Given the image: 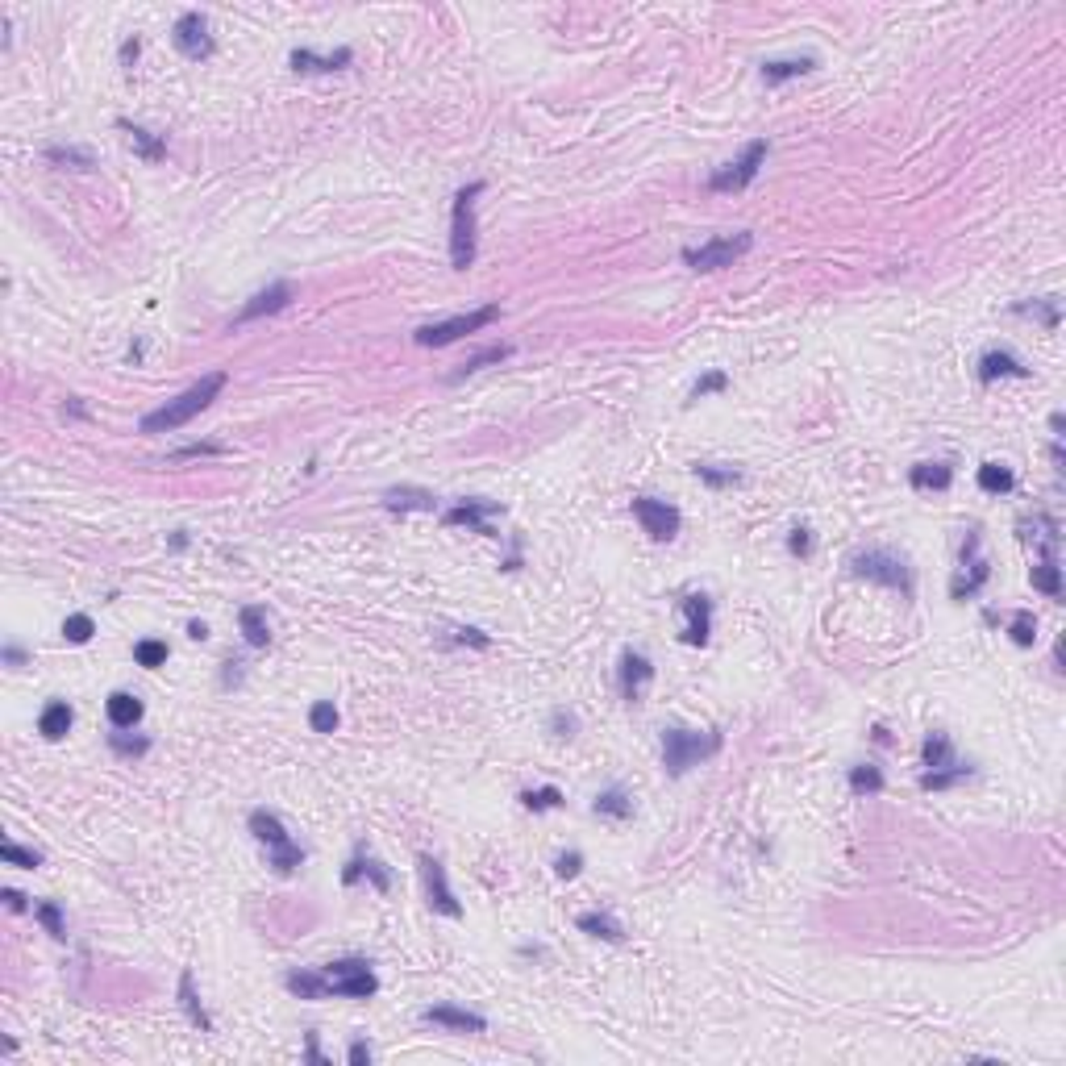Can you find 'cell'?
I'll return each instance as SVG.
<instances>
[{"mask_svg": "<svg viewBox=\"0 0 1066 1066\" xmlns=\"http://www.w3.org/2000/svg\"><path fill=\"white\" fill-rule=\"evenodd\" d=\"M226 384H229L226 371H208V376H200L188 392H179L176 400H167L163 408H155V413L142 417V434H171V429H179V425H188L192 417H200L221 392H226Z\"/></svg>", "mask_w": 1066, "mask_h": 1066, "instance_id": "6da1fadb", "label": "cell"}, {"mask_svg": "<svg viewBox=\"0 0 1066 1066\" xmlns=\"http://www.w3.org/2000/svg\"><path fill=\"white\" fill-rule=\"evenodd\" d=\"M721 733L709 729V733H691V729H662V767H667V775L671 779H679L688 767H696V762L712 759V754L721 750Z\"/></svg>", "mask_w": 1066, "mask_h": 1066, "instance_id": "7a4b0ae2", "label": "cell"}, {"mask_svg": "<svg viewBox=\"0 0 1066 1066\" xmlns=\"http://www.w3.org/2000/svg\"><path fill=\"white\" fill-rule=\"evenodd\" d=\"M479 192H484V184L475 179V184H467V188H458L455 196V213H450V266L455 271H467V266L475 263V229H479V221H475V200H479Z\"/></svg>", "mask_w": 1066, "mask_h": 1066, "instance_id": "3957f363", "label": "cell"}, {"mask_svg": "<svg viewBox=\"0 0 1066 1066\" xmlns=\"http://www.w3.org/2000/svg\"><path fill=\"white\" fill-rule=\"evenodd\" d=\"M250 833H255L258 841H263L266 850H271V867L279 870V875H292V870L305 862V850L297 846V841L287 838V830H284V820L276 817V812H266V809H255L250 812Z\"/></svg>", "mask_w": 1066, "mask_h": 1066, "instance_id": "277c9868", "label": "cell"}, {"mask_svg": "<svg viewBox=\"0 0 1066 1066\" xmlns=\"http://www.w3.org/2000/svg\"><path fill=\"white\" fill-rule=\"evenodd\" d=\"M321 975L329 983V996L337 1000H371L379 991V979L371 975L367 958H337V962L321 967Z\"/></svg>", "mask_w": 1066, "mask_h": 1066, "instance_id": "5b68a950", "label": "cell"}, {"mask_svg": "<svg viewBox=\"0 0 1066 1066\" xmlns=\"http://www.w3.org/2000/svg\"><path fill=\"white\" fill-rule=\"evenodd\" d=\"M754 246V234L741 229V234H721V237H709L704 246H688L683 250V263L691 271H721V266H733L746 250Z\"/></svg>", "mask_w": 1066, "mask_h": 1066, "instance_id": "8992f818", "label": "cell"}, {"mask_svg": "<svg viewBox=\"0 0 1066 1066\" xmlns=\"http://www.w3.org/2000/svg\"><path fill=\"white\" fill-rule=\"evenodd\" d=\"M767 155H770V142H750V146L741 150L733 163H721V167L712 171L709 176V188L712 192H741V188H750L754 179H759V171H762V163H767Z\"/></svg>", "mask_w": 1066, "mask_h": 1066, "instance_id": "52a82bcc", "label": "cell"}, {"mask_svg": "<svg viewBox=\"0 0 1066 1066\" xmlns=\"http://www.w3.org/2000/svg\"><path fill=\"white\" fill-rule=\"evenodd\" d=\"M496 317H500V308L484 305V308H475V313L446 317V321H434V326H421L413 337H417V346H450V342H458V337H467V334H479L484 326H492Z\"/></svg>", "mask_w": 1066, "mask_h": 1066, "instance_id": "ba28073f", "label": "cell"}, {"mask_svg": "<svg viewBox=\"0 0 1066 1066\" xmlns=\"http://www.w3.org/2000/svg\"><path fill=\"white\" fill-rule=\"evenodd\" d=\"M854 571L870 583H883V588H896L900 596H912V571L904 558L888 550H867V554H854Z\"/></svg>", "mask_w": 1066, "mask_h": 1066, "instance_id": "9c48e42d", "label": "cell"}, {"mask_svg": "<svg viewBox=\"0 0 1066 1066\" xmlns=\"http://www.w3.org/2000/svg\"><path fill=\"white\" fill-rule=\"evenodd\" d=\"M633 517L642 521V529L650 533L654 542H671L675 533H679V525H683L679 508L667 504V500H659V496H638V500H633Z\"/></svg>", "mask_w": 1066, "mask_h": 1066, "instance_id": "30bf717a", "label": "cell"}, {"mask_svg": "<svg viewBox=\"0 0 1066 1066\" xmlns=\"http://www.w3.org/2000/svg\"><path fill=\"white\" fill-rule=\"evenodd\" d=\"M979 542H983L979 529H970L967 546H962V575L950 583V596H954V600H970V596H979L983 592V583H988V575H991V567L983 563V554H979Z\"/></svg>", "mask_w": 1066, "mask_h": 1066, "instance_id": "8fae6325", "label": "cell"}, {"mask_svg": "<svg viewBox=\"0 0 1066 1066\" xmlns=\"http://www.w3.org/2000/svg\"><path fill=\"white\" fill-rule=\"evenodd\" d=\"M417 867H421V879H425V896H429V909H437L442 917H463V904H458L455 891H450V883H446V867H442V859H434V854H421V859H417Z\"/></svg>", "mask_w": 1066, "mask_h": 1066, "instance_id": "7c38bea8", "label": "cell"}, {"mask_svg": "<svg viewBox=\"0 0 1066 1066\" xmlns=\"http://www.w3.org/2000/svg\"><path fill=\"white\" fill-rule=\"evenodd\" d=\"M171 42L184 59H208L213 55V34H208V17L205 13H184L171 30Z\"/></svg>", "mask_w": 1066, "mask_h": 1066, "instance_id": "4fadbf2b", "label": "cell"}, {"mask_svg": "<svg viewBox=\"0 0 1066 1066\" xmlns=\"http://www.w3.org/2000/svg\"><path fill=\"white\" fill-rule=\"evenodd\" d=\"M650 679H654L650 659H646L642 650H625L621 654V696H625V700H629V704H642Z\"/></svg>", "mask_w": 1066, "mask_h": 1066, "instance_id": "5bb4252c", "label": "cell"}, {"mask_svg": "<svg viewBox=\"0 0 1066 1066\" xmlns=\"http://www.w3.org/2000/svg\"><path fill=\"white\" fill-rule=\"evenodd\" d=\"M425 1025H437V1029H455V1033H484L488 1021L479 1017V1012H467V1008H455V1004H434L421 1012Z\"/></svg>", "mask_w": 1066, "mask_h": 1066, "instance_id": "9a60e30c", "label": "cell"}, {"mask_svg": "<svg viewBox=\"0 0 1066 1066\" xmlns=\"http://www.w3.org/2000/svg\"><path fill=\"white\" fill-rule=\"evenodd\" d=\"M500 513V504L496 500H467V504H455V508H446L442 521L446 525H467V529L484 533V538H496V529L488 525V517Z\"/></svg>", "mask_w": 1066, "mask_h": 1066, "instance_id": "2e32d148", "label": "cell"}, {"mask_svg": "<svg viewBox=\"0 0 1066 1066\" xmlns=\"http://www.w3.org/2000/svg\"><path fill=\"white\" fill-rule=\"evenodd\" d=\"M683 617H688V629H683V642L688 646H704L712 633V600L704 592H691L683 600Z\"/></svg>", "mask_w": 1066, "mask_h": 1066, "instance_id": "e0dca14e", "label": "cell"}, {"mask_svg": "<svg viewBox=\"0 0 1066 1066\" xmlns=\"http://www.w3.org/2000/svg\"><path fill=\"white\" fill-rule=\"evenodd\" d=\"M287 305H292V284H271L266 292L250 297V305L234 317V326H250V321H258V317H266V313H279V308H287Z\"/></svg>", "mask_w": 1066, "mask_h": 1066, "instance_id": "ac0fdd59", "label": "cell"}, {"mask_svg": "<svg viewBox=\"0 0 1066 1066\" xmlns=\"http://www.w3.org/2000/svg\"><path fill=\"white\" fill-rule=\"evenodd\" d=\"M1004 376L1025 379L1029 367L1021 363L1017 355H1008V350H988V355L979 358V379H983V384H996V379H1004Z\"/></svg>", "mask_w": 1066, "mask_h": 1066, "instance_id": "d6986e66", "label": "cell"}, {"mask_svg": "<svg viewBox=\"0 0 1066 1066\" xmlns=\"http://www.w3.org/2000/svg\"><path fill=\"white\" fill-rule=\"evenodd\" d=\"M363 875L371 879V883H376V891H387V888H392V875H387V870H384V862H376V859H371V854H363V850H358L355 859L346 862V870H342V883H346V888H355V883H358V879H363Z\"/></svg>", "mask_w": 1066, "mask_h": 1066, "instance_id": "ffe728a7", "label": "cell"}, {"mask_svg": "<svg viewBox=\"0 0 1066 1066\" xmlns=\"http://www.w3.org/2000/svg\"><path fill=\"white\" fill-rule=\"evenodd\" d=\"M292 67L297 71H342V67H350L355 63V50L350 46H342V50H334V55H313V50H292Z\"/></svg>", "mask_w": 1066, "mask_h": 1066, "instance_id": "44dd1931", "label": "cell"}, {"mask_svg": "<svg viewBox=\"0 0 1066 1066\" xmlns=\"http://www.w3.org/2000/svg\"><path fill=\"white\" fill-rule=\"evenodd\" d=\"M71 721H75L71 704H67V700H50L46 709H42V717H38V733H42L46 741H59V738H67Z\"/></svg>", "mask_w": 1066, "mask_h": 1066, "instance_id": "7402d4cb", "label": "cell"}, {"mask_svg": "<svg viewBox=\"0 0 1066 1066\" xmlns=\"http://www.w3.org/2000/svg\"><path fill=\"white\" fill-rule=\"evenodd\" d=\"M909 484L917 492H946L954 484V471H950V463H917L909 471Z\"/></svg>", "mask_w": 1066, "mask_h": 1066, "instance_id": "603a6c76", "label": "cell"}, {"mask_svg": "<svg viewBox=\"0 0 1066 1066\" xmlns=\"http://www.w3.org/2000/svg\"><path fill=\"white\" fill-rule=\"evenodd\" d=\"M105 712H109L113 729H134V725L142 721V700L129 696V691H113L109 700H105Z\"/></svg>", "mask_w": 1066, "mask_h": 1066, "instance_id": "cb8c5ba5", "label": "cell"}, {"mask_svg": "<svg viewBox=\"0 0 1066 1066\" xmlns=\"http://www.w3.org/2000/svg\"><path fill=\"white\" fill-rule=\"evenodd\" d=\"M117 126L126 129V138H129V146H134V155L146 158V163H163V155H167V142L158 138V134H150V129H142V126H129V121H117Z\"/></svg>", "mask_w": 1066, "mask_h": 1066, "instance_id": "d4e9b609", "label": "cell"}, {"mask_svg": "<svg viewBox=\"0 0 1066 1066\" xmlns=\"http://www.w3.org/2000/svg\"><path fill=\"white\" fill-rule=\"evenodd\" d=\"M237 625H242V638H246L255 650H266L271 646V625H266V608H258V604H246V608L237 612Z\"/></svg>", "mask_w": 1066, "mask_h": 1066, "instance_id": "484cf974", "label": "cell"}, {"mask_svg": "<svg viewBox=\"0 0 1066 1066\" xmlns=\"http://www.w3.org/2000/svg\"><path fill=\"white\" fill-rule=\"evenodd\" d=\"M179 1008L188 1012V1021L200 1029V1033H213V1021H208L205 1004H200V996H196V979H192V970L179 975Z\"/></svg>", "mask_w": 1066, "mask_h": 1066, "instance_id": "4316f807", "label": "cell"}, {"mask_svg": "<svg viewBox=\"0 0 1066 1066\" xmlns=\"http://www.w3.org/2000/svg\"><path fill=\"white\" fill-rule=\"evenodd\" d=\"M812 67H817L812 55H800V59H770V63H762V79L775 88V84H788V79L804 75V71H812Z\"/></svg>", "mask_w": 1066, "mask_h": 1066, "instance_id": "83f0119b", "label": "cell"}, {"mask_svg": "<svg viewBox=\"0 0 1066 1066\" xmlns=\"http://www.w3.org/2000/svg\"><path fill=\"white\" fill-rule=\"evenodd\" d=\"M1029 583H1033V592L1050 596V600H1062V567L1054 563V558H1041V563L1029 571Z\"/></svg>", "mask_w": 1066, "mask_h": 1066, "instance_id": "f1b7e54d", "label": "cell"}, {"mask_svg": "<svg viewBox=\"0 0 1066 1066\" xmlns=\"http://www.w3.org/2000/svg\"><path fill=\"white\" fill-rule=\"evenodd\" d=\"M284 983H287V991H292V996H300V1000L329 996V983H326V975H321V970H292Z\"/></svg>", "mask_w": 1066, "mask_h": 1066, "instance_id": "f546056e", "label": "cell"}, {"mask_svg": "<svg viewBox=\"0 0 1066 1066\" xmlns=\"http://www.w3.org/2000/svg\"><path fill=\"white\" fill-rule=\"evenodd\" d=\"M596 817H612V820H629L633 817V800H629V791L625 788H608V791H600L596 796Z\"/></svg>", "mask_w": 1066, "mask_h": 1066, "instance_id": "4dcf8cb0", "label": "cell"}, {"mask_svg": "<svg viewBox=\"0 0 1066 1066\" xmlns=\"http://www.w3.org/2000/svg\"><path fill=\"white\" fill-rule=\"evenodd\" d=\"M970 779V762H950V767H938V770H925L920 775V788L925 791H946L954 788V783Z\"/></svg>", "mask_w": 1066, "mask_h": 1066, "instance_id": "1f68e13d", "label": "cell"}, {"mask_svg": "<svg viewBox=\"0 0 1066 1066\" xmlns=\"http://www.w3.org/2000/svg\"><path fill=\"white\" fill-rule=\"evenodd\" d=\"M979 488H983L988 496H1004V492L1017 488V475L1008 471L1004 463H983L979 467Z\"/></svg>", "mask_w": 1066, "mask_h": 1066, "instance_id": "d6a6232c", "label": "cell"}, {"mask_svg": "<svg viewBox=\"0 0 1066 1066\" xmlns=\"http://www.w3.org/2000/svg\"><path fill=\"white\" fill-rule=\"evenodd\" d=\"M575 925H579L583 933H592V938H604V941H625V929L617 925V920H612L608 912H583V917H575Z\"/></svg>", "mask_w": 1066, "mask_h": 1066, "instance_id": "836d02e7", "label": "cell"}, {"mask_svg": "<svg viewBox=\"0 0 1066 1066\" xmlns=\"http://www.w3.org/2000/svg\"><path fill=\"white\" fill-rule=\"evenodd\" d=\"M384 504L387 508H429L434 513V492H425V488H392V492H384Z\"/></svg>", "mask_w": 1066, "mask_h": 1066, "instance_id": "e575fe53", "label": "cell"}, {"mask_svg": "<svg viewBox=\"0 0 1066 1066\" xmlns=\"http://www.w3.org/2000/svg\"><path fill=\"white\" fill-rule=\"evenodd\" d=\"M920 759H925V767H929V770H938V767H950V762H958V759H954V746H950L946 733H929L925 746H920Z\"/></svg>", "mask_w": 1066, "mask_h": 1066, "instance_id": "d590c367", "label": "cell"}, {"mask_svg": "<svg viewBox=\"0 0 1066 1066\" xmlns=\"http://www.w3.org/2000/svg\"><path fill=\"white\" fill-rule=\"evenodd\" d=\"M46 158L50 163H59V167H71V171H92L96 167L92 150H84V146H46Z\"/></svg>", "mask_w": 1066, "mask_h": 1066, "instance_id": "8d00e7d4", "label": "cell"}, {"mask_svg": "<svg viewBox=\"0 0 1066 1066\" xmlns=\"http://www.w3.org/2000/svg\"><path fill=\"white\" fill-rule=\"evenodd\" d=\"M504 358H513V346L508 342H500V346H488V350H475L471 358L463 363V371H458L455 379H463V376H475V371H484V367H496V363H504Z\"/></svg>", "mask_w": 1066, "mask_h": 1066, "instance_id": "74e56055", "label": "cell"}, {"mask_svg": "<svg viewBox=\"0 0 1066 1066\" xmlns=\"http://www.w3.org/2000/svg\"><path fill=\"white\" fill-rule=\"evenodd\" d=\"M850 791H854V796H879V791H883V770L870 767V762L854 767L850 770Z\"/></svg>", "mask_w": 1066, "mask_h": 1066, "instance_id": "f35d334b", "label": "cell"}, {"mask_svg": "<svg viewBox=\"0 0 1066 1066\" xmlns=\"http://www.w3.org/2000/svg\"><path fill=\"white\" fill-rule=\"evenodd\" d=\"M34 917L46 925V933L55 941H67V920H63V912H59V904H55V900H42V904H34Z\"/></svg>", "mask_w": 1066, "mask_h": 1066, "instance_id": "ab89813d", "label": "cell"}, {"mask_svg": "<svg viewBox=\"0 0 1066 1066\" xmlns=\"http://www.w3.org/2000/svg\"><path fill=\"white\" fill-rule=\"evenodd\" d=\"M691 471H696V479H700V484H709V488H738V484H741V475L733 471V467H709V463H696Z\"/></svg>", "mask_w": 1066, "mask_h": 1066, "instance_id": "60d3db41", "label": "cell"}, {"mask_svg": "<svg viewBox=\"0 0 1066 1066\" xmlns=\"http://www.w3.org/2000/svg\"><path fill=\"white\" fill-rule=\"evenodd\" d=\"M521 804L529 812H550V809H558V804H563V791L554 788V783H550V788H533V791H521Z\"/></svg>", "mask_w": 1066, "mask_h": 1066, "instance_id": "b9f144b4", "label": "cell"}, {"mask_svg": "<svg viewBox=\"0 0 1066 1066\" xmlns=\"http://www.w3.org/2000/svg\"><path fill=\"white\" fill-rule=\"evenodd\" d=\"M92 633H96V625H92L88 612H71L67 621H63V638H67V642H75V646L92 642Z\"/></svg>", "mask_w": 1066, "mask_h": 1066, "instance_id": "7bdbcfd3", "label": "cell"}, {"mask_svg": "<svg viewBox=\"0 0 1066 1066\" xmlns=\"http://www.w3.org/2000/svg\"><path fill=\"white\" fill-rule=\"evenodd\" d=\"M0 859L9 862V867H25V870H38L42 867V854H38V850H25V846H17V841H5V846H0Z\"/></svg>", "mask_w": 1066, "mask_h": 1066, "instance_id": "ee69618b", "label": "cell"}, {"mask_svg": "<svg viewBox=\"0 0 1066 1066\" xmlns=\"http://www.w3.org/2000/svg\"><path fill=\"white\" fill-rule=\"evenodd\" d=\"M134 659H138V667H163L167 662V642H158V638H146V642L134 646Z\"/></svg>", "mask_w": 1066, "mask_h": 1066, "instance_id": "f6af8a7d", "label": "cell"}, {"mask_svg": "<svg viewBox=\"0 0 1066 1066\" xmlns=\"http://www.w3.org/2000/svg\"><path fill=\"white\" fill-rule=\"evenodd\" d=\"M308 725H313V733H334V729H337V709H334V700H317L313 709H308Z\"/></svg>", "mask_w": 1066, "mask_h": 1066, "instance_id": "bcb514c9", "label": "cell"}, {"mask_svg": "<svg viewBox=\"0 0 1066 1066\" xmlns=\"http://www.w3.org/2000/svg\"><path fill=\"white\" fill-rule=\"evenodd\" d=\"M1008 633H1012V642H1017V646H1033V642H1037V621H1033V612H1017V617L1008 621Z\"/></svg>", "mask_w": 1066, "mask_h": 1066, "instance_id": "7dc6e473", "label": "cell"}, {"mask_svg": "<svg viewBox=\"0 0 1066 1066\" xmlns=\"http://www.w3.org/2000/svg\"><path fill=\"white\" fill-rule=\"evenodd\" d=\"M109 746L117 754H126V759H142V754L150 750L146 738H126V733H109Z\"/></svg>", "mask_w": 1066, "mask_h": 1066, "instance_id": "c3c4849f", "label": "cell"}, {"mask_svg": "<svg viewBox=\"0 0 1066 1066\" xmlns=\"http://www.w3.org/2000/svg\"><path fill=\"white\" fill-rule=\"evenodd\" d=\"M725 387H729V376H725V371H709V376L696 379V387H691V400H704V396L725 392Z\"/></svg>", "mask_w": 1066, "mask_h": 1066, "instance_id": "681fc988", "label": "cell"}, {"mask_svg": "<svg viewBox=\"0 0 1066 1066\" xmlns=\"http://www.w3.org/2000/svg\"><path fill=\"white\" fill-rule=\"evenodd\" d=\"M208 455H226V446H217V442L184 446V450H176V455H171V463H184V458H208Z\"/></svg>", "mask_w": 1066, "mask_h": 1066, "instance_id": "f907efd6", "label": "cell"}, {"mask_svg": "<svg viewBox=\"0 0 1066 1066\" xmlns=\"http://www.w3.org/2000/svg\"><path fill=\"white\" fill-rule=\"evenodd\" d=\"M1017 313H1037L1046 321V329H1058V300H1046V305H1017Z\"/></svg>", "mask_w": 1066, "mask_h": 1066, "instance_id": "816d5d0a", "label": "cell"}, {"mask_svg": "<svg viewBox=\"0 0 1066 1066\" xmlns=\"http://www.w3.org/2000/svg\"><path fill=\"white\" fill-rule=\"evenodd\" d=\"M788 550H791V554H800V558H809V554H812V533L804 529V525H796V529H791Z\"/></svg>", "mask_w": 1066, "mask_h": 1066, "instance_id": "f5cc1de1", "label": "cell"}, {"mask_svg": "<svg viewBox=\"0 0 1066 1066\" xmlns=\"http://www.w3.org/2000/svg\"><path fill=\"white\" fill-rule=\"evenodd\" d=\"M583 867V854L579 850H571V854H558V862H554V870H558V879H575Z\"/></svg>", "mask_w": 1066, "mask_h": 1066, "instance_id": "db71d44e", "label": "cell"}, {"mask_svg": "<svg viewBox=\"0 0 1066 1066\" xmlns=\"http://www.w3.org/2000/svg\"><path fill=\"white\" fill-rule=\"evenodd\" d=\"M550 725H554V733H558V738H571V729H575V717H571V712H554V717H550Z\"/></svg>", "mask_w": 1066, "mask_h": 1066, "instance_id": "11a10c76", "label": "cell"}, {"mask_svg": "<svg viewBox=\"0 0 1066 1066\" xmlns=\"http://www.w3.org/2000/svg\"><path fill=\"white\" fill-rule=\"evenodd\" d=\"M138 55H142V42L138 38H126V42H121V63H126V67L138 59Z\"/></svg>", "mask_w": 1066, "mask_h": 1066, "instance_id": "9f6ffc18", "label": "cell"}, {"mask_svg": "<svg viewBox=\"0 0 1066 1066\" xmlns=\"http://www.w3.org/2000/svg\"><path fill=\"white\" fill-rule=\"evenodd\" d=\"M346 1058H350V1062H371V1046H367V1041H355Z\"/></svg>", "mask_w": 1066, "mask_h": 1066, "instance_id": "6f0895ef", "label": "cell"}, {"mask_svg": "<svg viewBox=\"0 0 1066 1066\" xmlns=\"http://www.w3.org/2000/svg\"><path fill=\"white\" fill-rule=\"evenodd\" d=\"M458 642H471V646H488V633H479V629H458Z\"/></svg>", "mask_w": 1066, "mask_h": 1066, "instance_id": "680465c9", "label": "cell"}, {"mask_svg": "<svg viewBox=\"0 0 1066 1066\" xmlns=\"http://www.w3.org/2000/svg\"><path fill=\"white\" fill-rule=\"evenodd\" d=\"M5 904H9L13 912H25V896H21V891H13V888L5 891Z\"/></svg>", "mask_w": 1066, "mask_h": 1066, "instance_id": "91938a15", "label": "cell"}, {"mask_svg": "<svg viewBox=\"0 0 1066 1066\" xmlns=\"http://www.w3.org/2000/svg\"><path fill=\"white\" fill-rule=\"evenodd\" d=\"M188 638H196V642H205V638H208V625H205V621H192V625H188Z\"/></svg>", "mask_w": 1066, "mask_h": 1066, "instance_id": "94428289", "label": "cell"}, {"mask_svg": "<svg viewBox=\"0 0 1066 1066\" xmlns=\"http://www.w3.org/2000/svg\"><path fill=\"white\" fill-rule=\"evenodd\" d=\"M308 1062H326V1058H321V1050H317V1033H308Z\"/></svg>", "mask_w": 1066, "mask_h": 1066, "instance_id": "6125c7cd", "label": "cell"}, {"mask_svg": "<svg viewBox=\"0 0 1066 1066\" xmlns=\"http://www.w3.org/2000/svg\"><path fill=\"white\" fill-rule=\"evenodd\" d=\"M5 662H13V667H21V662H25V654H21L17 646H9V650H5Z\"/></svg>", "mask_w": 1066, "mask_h": 1066, "instance_id": "be15d7a7", "label": "cell"}]
</instances>
